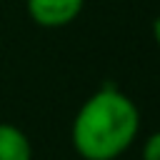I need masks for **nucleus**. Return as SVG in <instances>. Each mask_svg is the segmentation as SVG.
Instances as JSON below:
<instances>
[{"instance_id":"f257e3e1","label":"nucleus","mask_w":160,"mask_h":160,"mask_svg":"<svg viewBox=\"0 0 160 160\" xmlns=\"http://www.w3.org/2000/svg\"><path fill=\"white\" fill-rule=\"evenodd\" d=\"M140 132V110L120 88L102 85L78 108L70 125L72 150L82 160H118Z\"/></svg>"},{"instance_id":"f03ea898","label":"nucleus","mask_w":160,"mask_h":160,"mask_svg":"<svg viewBox=\"0 0 160 160\" xmlns=\"http://www.w3.org/2000/svg\"><path fill=\"white\" fill-rule=\"evenodd\" d=\"M82 5L85 0H25L30 20L48 30L70 25L82 12Z\"/></svg>"},{"instance_id":"7ed1b4c3","label":"nucleus","mask_w":160,"mask_h":160,"mask_svg":"<svg viewBox=\"0 0 160 160\" xmlns=\"http://www.w3.org/2000/svg\"><path fill=\"white\" fill-rule=\"evenodd\" d=\"M0 160H32L30 138L12 122H0Z\"/></svg>"},{"instance_id":"20e7f679","label":"nucleus","mask_w":160,"mask_h":160,"mask_svg":"<svg viewBox=\"0 0 160 160\" xmlns=\"http://www.w3.org/2000/svg\"><path fill=\"white\" fill-rule=\"evenodd\" d=\"M142 160H160V130L150 132L142 142Z\"/></svg>"},{"instance_id":"39448f33","label":"nucleus","mask_w":160,"mask_h":160,"mask_svg":"<svg viewBox=\"0 0 160 160\" xmlns=\"http://www.w3.org/2000/svg\"><path fill=\"white\" fill-rule=\"evenodd\" d=\"M152 40L158 42V48H160V15L152 20Z\"/></svg>"}]
</instances>
